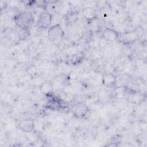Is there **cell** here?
<instances>
[{"mask_svg": "<svg viewBox=\"0 0 147 147\" xmlns=\"http://www.w3.org/2000/svg\"><path fill=\"white\" fill-rule=\"evenodd\" d=\"M13 20L17 27L24 30H27L34 21L33 14L28 11L20 12L16 14Z\"/></svg>", "mask_w": 147, "mask_h": 147, "instance_id": "1", "label": "cell"}, {"mask_svg": "<svg viewBox=\"0 0 147 147\" xmlns=\"http://www.w3.org/2000/svg\"><path fill=\"white\" fill-rule=\"evenodd\" d=\"M64 35V31L59 24L53 25L48 29V38L55 45L59 44L62 41Z\"/></svg>", "mask_w": 147, "mask_h": 147, "instance_id": "2", "label": "cell"}, {"mask_svg": "<svg viewBox=\"0 0 147 147\" xmlns=\"http://www.w3.org/2000/svg\"><path fill=\"white\" fill-rule=\"evenodd\" d=\"M53 17L52 15L48 11H43L41 13L38 17L37 26L42 29H49L51 26Z\"/></svg>", "mask_w": 147, "mask_h": 147, "instance_id": "3", "label": "cell"}, {"mask_svg": "<svg viewBox=\"0 0 147 147\" xmlns=\"http://www.w3.org/2000/svg\"><path fill=\"white\" fill-rule=\"evenodd\" d=\"M89 111L88 107L83 102H78L76 103L72 108V113L74 117L78 119L84 118Z\"/></svg>", "mask_w": 147, "mask_h": 147, "instance_id": "4", "label": "cell"}, {"mask_svg": "<svg viewBox=\"0 0 147 147\" xmlns=\"http://www.w3.org/2000/svg\"><path fill=\"white\" fill-rule=\"evenodd\" d=\"M138 38V34L135 31H127L119 33L118 40L124 44H130L136 41Z\"/></svg>", "mask_w": 147, "mask_h": 147, "instance_id": "5", "label": "cell"}, {"mask_svg": "<svg viewBox=\"0 0 147 147\" xmlns=\"http://www.w3.org/2000/svg\"><path fill=\"white\" fill-rule=\"evenodd\" d=\"M102 83L106 87L114 88L117 86V76L111 72H105L102 75Z\"/></svg>", "mask_w": 147, "mask_h": 147, "instance_id": "6", "label": "cell"}, {"mask_svg": "<svg viewBox=\"0 0 147 147\" xmlns=\"http://www.w3.org/2000/svg\"><path fill=\"white\" fill-rule=\"evenodd\" d=\"M34 122L32 119H24L18 123V127L20 130L24 133H30L34 129Z\"/></svg>", "mask_w": 147, "mask_h": 147, "instance_id": "7", "label": "cell"}, {"mask_svg": "<svg viewBox=\"0 0 147 147\" xmlns=\"http://www.w3.org/2000/svg\"><path fill=\"white\" fill-rule=\"evenodd\" d=\"M119 34V33L116 30L110 28H106L102 32V37L107 41L113 42L118 40Z\"/></svg>", "mask_w": 147, "mask_h": 147, "instance_id": "8", "label": "cell"}, {"mask_svg": "<svg viewBox=\"0 0 147 147\" xmlns=\"http://www.w3.org/2000/svg\"><path fill=\"white\" fill-rule=\"evenodd\" d=\"M83 17L87 21H93L96 20L97 13L94 9L91 7H86L82 9Z\"/></svg>", "mask_w": 147, "mask_h": 147, "instance_id": "9", "label": "cell"}, {"mask_svg": "<svg viewBox=\"0 0 147 147\" xmlns=\"http://www.w3.org/2000/svg\"><path fill=\"white\" fill-rule=\"evenodd\" d=\"M53 87L52 82L47 80L42 82L40 86V90L42 94L48 95H49L52 91Z\"/></svg>", "mask_w": 147, "mask_h": 147, "instance_id": "10", "label": "cell"}, {"mask_svg": "<svg viewBox=\"0 0 147 147\" xmlns=\"http://www.w3.org/2000/svg\"><path fill=\"white\" fill-rule=\"evenodd\" d=\"M78 18V13L76 11H71L67 14L66 20L69 24L74 23Z\"/></svg>", "mask_w": 147, "mask_h": 147, "instance_id": "11", "label": "cell"}, {"mask_svg": "<svg viewBox=\"0 0 147 147\" xmlns=\"http://www.w3.org/2000/svg\"><path fill=\"white\" fill-rule=\"evenodd\" d=\"M125 92H126V90L124 86H119V87L116 86L114 88V93L115 94V96H117L118 98H121L123 96L125 95Z\"/></svg>", "mask_w": 147, "mask_h": 147, "instance_id": "12", "label": "cell"}]
</instances>
